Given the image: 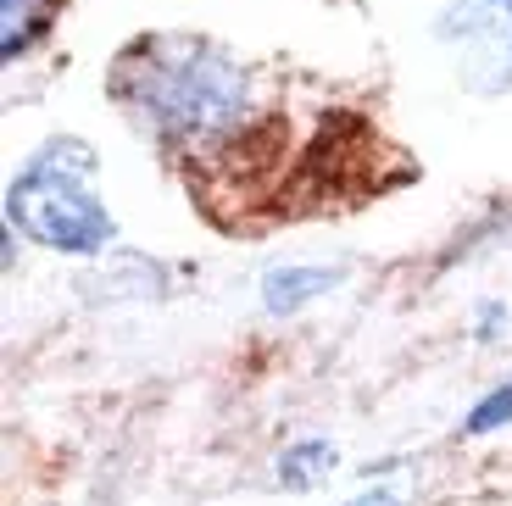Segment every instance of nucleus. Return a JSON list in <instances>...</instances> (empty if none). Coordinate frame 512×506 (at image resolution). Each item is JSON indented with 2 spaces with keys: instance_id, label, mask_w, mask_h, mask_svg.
Listing matches in <instances>:
<instances>
[{
  "instance_id": "obj_1",
  "label": "nucleus",
  "mask_w": 512,
  "mask_h": 506,
  "mask_svg": "<svg viewBox=\"0 0 512 506\" xmlns=\"http://www.w3.org/2000/svg\"><path fill=\"white\" fill-rule=\"evenodd\" d=\"M112 101L173 151H206L240 134L251 117V73L212 39L151 34L112 67Z\"/></svg>"
},
{
  "instance_id": "obj_2",
  "label": "nucleus",
  "mask_w": 512,
  "mask_h": 506,
  "mask_svg": "<svg viewBox=\"0 0 512 506\" xmlns=\"http://www.w3.org/2000/svg\"><path fill=\"white\" fill-rule=\"evenodd\" d=\"M95 173H101V162L84 140L39 145L28 156V167L12 178V190H6V223L67 256L112 251L117 223L95 195Z\"/></svg>"
},
{
  "instance_id": "obj_3",
  "label": "nucleus",
  "mask_w": 512,
  "mask_h": 506,
  "mask_svg": "<svg viewBox=\"0 0 512 506\" xmlns=\"http://www.w3.org/2000/svg\"><path fill=\"white\" fill-rule=\"evenodd\" d=\"M435 39L468 95L496 101L512 89V0H451L435 17Z\"/></svg>"
},
{
  "instance_id": "obj_4",
  "label": "nucleus",
  "mask_w": 512,
  "mask_h": 506,
  "mask_svg": "<svg viewBox=\"0 0 512 506\" xmlns=\"http://www.w3.org/2000/svg\"><path fill=\"white\" fill-rule=\"evenodd\" d=\"M340 267H273L268 279H262V306L273 317H295L301 306L323 301L329 290H340Z\"/></svg>"
},
{
  "instance_id": "obj_5",
  "label": "nucleus",
  "mask_w": 512,
  "mask_h": 506,
  "mask_svg": "<svg viewBox=\"0 0 512 506\" xmlns=\"http://www.w3.org/2000/svg\"><path fill=\"white\" fill-rule=\"evenodd\" d=\"M334 468H340V451H334L329 440H301L279 456V484L284 490H312V484H323Z\"/></svg>"
},
{
  "instance_id": "obj_6",
  "label": "nucleus",
  "mask_w": 512,
  "mask_h": 506,
  "mask_svg": "<svg viewBox=\"0 0 512 506\" xmlns=\"http://www.w3.org/2000/svg\"><path fill=\"white\" fill-rule=\"evenodd\" d=\"M0 6H6V39H0V56L17 62V56H28L34 51V39L51 28L56 0H0Z\"/></svg>"
},
{
  "instance_id": "obj_7",
  "label": "nucleus",
  "mask_w": 512,
  "mask_h": 506,
  "mask_svg": "<svg viewBox=\"0 0 512 506\" xmlns=\"http://www.w3.org/2000/svg\"><path fill=\"white\" fill-rule=\"evenodd\" d=\"M512 423V373L496 384V390H485L474 401V412H468V423H462V434H496Z\"/></svg>"
},
{
  "instance_id": "obj_8",
  "label": "nucleus",
  "mask_w": 512,
  "mask_h": 506,
  "mask_svg": "<svg viewBox=\"0 0 512 506\" xmlns=\"http://www.w3.org/2000/svg\"><path fill=\"white\" fill-rule=\"evenodd\" d=\"M501 323H507V306H501V301H485V306H479V340H496Z\"/></svg>"
},
{
  "instance_id": "obj_9",
  "label": "nucleus",
  "mask_w": 512,
  "mask_h": 506,
  "mask_svg": "<svg viewBox=\"0 0 512 506\" xmlns=\"http://www.w3.org/2000/svg\"><path fill=\"white\" fill-rule=\"evenodd\" d=\"M346 506H401L390 490H368V495H357V501H346Z\"/></svg>"
}]
</instances>
